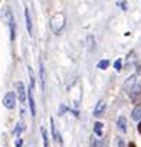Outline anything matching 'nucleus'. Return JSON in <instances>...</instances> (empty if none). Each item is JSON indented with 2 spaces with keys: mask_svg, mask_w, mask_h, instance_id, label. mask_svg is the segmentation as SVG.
<instances>
[{
  "mask_svg": "<svg viewBox=\"0 0 141 147\" xmlns=\"http://www.w3.org/2000/svg\"><path fill=\"white\" fill-rule=\"evenodd\" d=\"M65 23H66V18H65V15H63L62 12L55 13V15L50 18V20H49L50 29H52V32H53L55 35H59V33L63 30Z\"/></svg>",
  "mask_w": 141,
  "mask_h": 147,
  "instance_id": "1",
  "label": "nucleus"
},
{
  "mask_svg": "<svg viewBox=\"0 0 141 147\" xmlns=\"http://www.w3.org/2000/svg\"><path fill=\"white\" fill-rule=\"evenodd\" d=\"M15 88L17 90V95H19V101L22 104V107H25L26 101H28V92H26V88H25V84L17 81L15 82Z\"/></svg>",
  "mask_w": 141,
  "mask_h": 147,
  "instance_id": "2",
  "label": "nucleus"
},
{
  "mask_svg": "<svg viewBox=\"0 0 141 147\" xmlns=\"http://www.w3.org/2000/svg\"><path fill=\"white\" fill-rule=\"evenodd\" d=\"M3 105L7 110H13L16 107V95H15V92H7L3 97Z\"/></svg>",
  "mask_w": 141,
  "mask_h": 147,
  "instance_id": "3",
  "label": "nucleus"
},
{
  "mask_svg": "<svg viewBox=\"0 0 141 147\" xmlns=\"http://www.w3.org/2000/svg\"><path fill=\"white\" fill-rule=\"evenodd\" d=\"M0 16H2V20H3L6 25H10V23L15 20L13 13H12V9H10L9 6H5V7L2 9V12H0Z\"/></svg>",
  "mask_w": 141,
  "mask_h": 147,
  "instance_id": "4",
  "label": "nucleus"
},
{
  "mask_svg": "<svg viewBox=\"0 0 141 147\" xmlns=\"http://www.w3.org/2000/svg\"><path fill=\"white\" fill-rule=\"evenodd\" d=\"M140 97H141V84H135V85L132 87V90L130 91V98H131L134 102H137V101L140 100Z\"/></svg>",
  "mask_w": 141,
  "mask_h": 147,
  "instance_id": "5",
  "label": "nucleus"
},
{
  "mask_svg": "<svg viewBox=\"0 0 141 147\" xmlns=\"http://www.w3.org/2000/svg\"><path fill=\"white\" fill-rule=\"evenodd\" d=\"M25 20H26V29L28 33L32 36L33 35V26H32V18H30V12L28 7H25Z\"/></svg>",
  "mask_w": 141,
  "mask_h": 147,
  "instance_id": "6",
  "label": "nucleus"
},
{
  "mask_svg": "<svg viewBox=\"0 0 141 147\" xmlns=\"http://www.w3.org/2000/svg\"><path fill=\"white\" fill-rule=\"evenodd\" d=\"M105 108H107V105H105V101L99 100V101L97 102L95 108H94V115H95V117H101V115L105 113Z\"/></svg>",
  "mask_w": 141,
  "mask_h": 147,
  "instance_id": "7",
  "label": "nucleus"
},
{
  "mask_svg": "<svg viewBox=\"0 0 141 147\" xmlns=\"http://www.w3.org/2000/svg\"><path fill=\"white\" fill-rule=\"evenodd\" d=\"M50 131H52V136H53V138H55L56 144L62 146V144H63V141H62V137H60V134H59V133L56 131V127H55L53 118H50Z\"/></svg>",
  "mask_w": 141,
  "mask_h": 147,
  "instance_id": "8",
  "label": "nucleus"
},
{
  "mask_svg": "<svg viewBox=\"0 0 141 147\" xmlns=\"http://www.w3.org/2000/svg\"><path fill=\"white\" fill-rule=\"evenodd\" d=\"M32 88L28 90V101H29V105H30V114L32 117L35 118L36 117V107H35V100H33V95H32Z\"/></svg>",
  "mask_w": 141,
  "mask_h": 147,
  "instance_id": "9",
  "label": "nucleus"
},
{
  "mask_svg": "<svg viewBox=\"0 0 141 147\" xmlns=\"http://www.w3.org/2000/svg\"><path fill=\"white\" fill-rule=\"evenodd\" d=\"M39 78H40V88L42 91L45 90V81H46V74H45V66L42 61H39Z\"/></svg>",
  "mask_w": 141,
  "mask_h": 147,
  "instance_id": "10",
  "label": "nucleus"
},
{
  "mask_svg": "<svg viewBox=\"0 0 141 147\" xmlns=\"http://www.w3.org/2000/svg\"><path fill=\"white\" fill-rule=\"evenodd\" d=\"M135 81H137V77L135 75H131V77H128V80H125V82H124V90L130 94V91L132 90V87L135 85Z\"/></svg>",
  "mask_w": 141,
  "mask_h": 147,
  "instance_id": "11",
  "label": "nucleus"
},
{
  "mask_svg": "<svg viewBox=\"0 0 141 147\" xmlns=\"http://www.w3.org/2000/svg\"><path fill=\"white\" fill-rule=\"evenodd\" d=\"M117 128L121 131V133H127V120L124 115H120L117 118Z\"/></svg>",
  "mask_w": 141,
  "mask_h": 147,
  "instance_id": "12",
  "label": "nucleus"
},
{
  "mask_svg": "<svg viewBox=\"0 0 141 147\" xmlns=\"http://www.w3.org/2000/svg\"><path fill=\"white\" fill-rule=\"evenodd\" d=\"M131 117H132V120H135V121H140V120H141V105H137V107L132 110Z\"/></svg>",
  "mask_w": 141,
  "mask_h": 147,
  "instance_id": "13",
  "label": "nucleus"
},
{
  "mask_svg": "<svg viewBox=\"0 0 141 147\" xmlns=\"http://www.w3.org/2000/svg\"><path fill=\"white\" fill-rule=\"evenodd\" d=\"M102 127H104V124L101 121H97L94 124V133H95V136H98V137L102 136Z\"/></svg>",
  "mask_w": 141,
  "mask_h": 147,
  "instance_id": "14",
  "label": "nucleus"
},
{
  "mask_svg": "<svg viewBox=\"0 0 141 147\" xmlns=\"http://www.w3.org/2000/svg\"><path fill=\"white\" fill-rule=\"evenodd\" d=\"M40 133H42V138H43V147H49V138H48V131L46 128H40Z\"/></svg>",
  "mask_w": 141,
  "mask_h": 147,
  "instance_id": "15",
  "label": "nucleus"
},
{
  "mask_svg": "<svg viewBox=\"0 0 141 147\" xmlns=\"http://www.w3.org/2000/svg\"><path fill=\"white\" fill-rule=\"evenodd\" d=\"M9 28H10V40L13 42L16 39V23H15V20L9 25Z\"/></svg>",
  "mask_w": 141,
  "mask_h": 147,
  "instance_id": "16",
  "label": "nucleus"
},
{
  "mask_svg": "<svg viewBox=\"0 0 141 147\" xmlns=\"http://www.w3.org/2000/svg\"><path fill=\"white\" fill-rule=\"evenodd\" d=\"M25 128H26V127H25V125H22V123H17V124H16V127H15V130H13V136H16V137H17V136L20 134V131H22V130H25Z\"/></svg>",
  "mask_w": 141,
  "mask_h": 147,
  "instance_id": "17",
  "label": "nucleus"
},
{
  "mask_svg": "<svg viewBox=\"0 0 141 147\" xmlns=\"http://www.w3.org/2000/svg\"><path fill=\"white\" fill-rule=\"evenodd\" d=\"M108 65H109L108 59H102V61H99V62H98V65H97V66H98L99 69H107V68H108Z\"/></svg>",
  "mask_w": 141,
  "mask_h": 147,
  "instance_id": "18",
  "label": "nucleus"
},
{
  "mask_svg": "<svg viewBox=\"0 0 141 147\" xmlns=\"http://www.w3.org/2000/svg\"><path fill=\"white\" fill-rule=\"evenodd\" d=\"M114 68H115V71H121V68H122V59H117L114 62Z\"/></svg>",
  "mask_w": 141,
  "mask_h": 147,
  "instance_id": "19",
  "label": "nucleus"
},
{
  "mask_svg": "<svg viewBox=\"0 0 141 147\" xmlns=\"http://www.w3.org/2000/svg\"><path fill=\"white\" fill-rule=\"evenodd\" d=\"M117 6H120L122 10H128V3L127 2H117Z\"/></svg>",
  "mask_w": 141,
  "mask_h": 147,
  "instance_id": "20",
  "label": "nucleus"
},
{
  "mask_svg": "<svg viewBox=\"0 0 141 147\" xmlns=\"http://www.w3.org/2000/svg\"><path fill=\"white\" fill-rule=\"evenodd\" d=\"M99 144H101V141H98L97 138H91V147H99Z\"/></svg>",
  "mask_w": 141,
  "mask_h": 147,
  "instance_id": "21",
  "label": "nucleus"
},
{
  "mask_svg": "<svg viewBox=\"0 0 141 147\" xmlns=\"http://www.w3.org/2000/svg\"><path fill=\"white\" fill-rule=\"evenodd\" d=\"M66 110H68V108H66V107H65L63 104H60V107H59V115H63Z\"/></svg>",
  "mask_w": 141,
  "mask_h": 147,
  "instance_id": "22",
  "label": "nucleus"
},
{
  "mask_svg": "<svg viewBox=\"0 0 141 147\" xmlns=\"http://www.w3.org/2000/svg\"><path fill=\"white\" fill-rule=\"evenodd\" d=\"M117 141H118V147H125V143L122 141V138H118Z\"/></svg>",
  "mask_w": 141,
  "mask_h": 147,
  "instance_id": "23",
  "label": "nucleus"
},
{
  "mask_svg": "<svg viewBox=\"0 0 141 147\" xmlns=\"http://www.w3.org/2000/svg\"><path fill=\"white\" fill-rule=\"evenodd\" d=\"M25 113H26V110H25V107H22V108H20V118L25 117Z\"/></svg>",
  "mask_w": 141,
  "mask_h": 147,
  "instance_id": "24",
  "label": "nucleus"
},
{
  "mask_svg": "<svg viewBox=\"0 0 141 147\" xmlns=\"http://www.w3.org/2000/svg\"><path fill=\"white\" fill-rule=\"evenodd\" d=\"M20 146H22V140L17 138V140H16V147H20Z\"/></svg>",
  "mask_w": 141,
  "mask_h": 147,
  "instance_id": "25",
  "label": "nucleus"
},
{
  "mask_svg": "<svg viewBox=\"0 0 141 147\" xmlns=\"http://www.w3.org/2000/svg\"><path fill=\"white\" fill-rule=\"evenodd\" d=\"M89 42H92V36H89ZM89 51H92V43H89Z\"/></svg>",
  "mask_w": 141,
  "mask_h": 147,
  "instance_id": "26",
  "label": "nucleus"
},
{
  "mask_svg": "<svg viewBox=\"0 0 141 147\" xmlns=\"http://www.w3.org/2000/svg\"><path fill=\"white\" fill-rule=\"evenodd\" d=\"M137 128H138V131H140V134H141V121H140V124H138V127H137Z\"/></svg>",
  "mask_w": 141,
  "mask_h": 147,
  "instance_id": "27",
  "label": "nucleus"
},
{
  "mask_svg": "<svg viewBox=\"0 0 141 147\" xmlns=\"http://www.w3.org/2000/svg\"><path fill=\"white\" fill-rule=\"evenodd\" d=\"M128 147H135V144H134V143H130V144H128Z\"/></svg>",
  "mask_w": 141,
  "mask_h": 147,
  "instance_id": "28",
  "label": "nucleus"
}]
</instances>
